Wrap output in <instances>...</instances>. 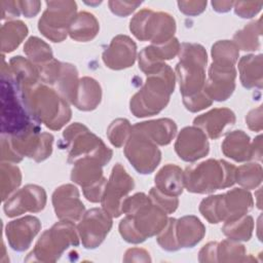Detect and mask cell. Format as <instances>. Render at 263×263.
I'll return each mask as SVG.
<instances>
[{"label":"cell","instance_id":"4","mask_svg":"<svg viewBox=\"0 0 263 263\" xmlns=\"http://www.w3.org/2000/svg\"><path fill=\"white\" fill-rule=\"evenodd\" d=\"M133 187V179L128 177L124 168L118 163L113 168L110 182L106 187V194L103 198V206L106 211L113 217H118L120 215L118 206L121 196L126 194Z\"/></svg>","mask_w":263,"mask_h":263},{"label":"cell","instance_id":"3","mask_svg":"<svg viewBox=\"0 0 263 263\" xmlns=\"http://www.w3.org/2000/svg\"><path fill=\"white\" fill-rule=\"evenodd\" d=\"M45 193L43 188L28 185L15 193L4 203V212L7 217H14L24 212H38L44 208Z\"/></svg>","mask_w":263,"mask_h":263},{"label":"cell","instance_id":"13","mask_svg":"<svg viewBox=\"0 0 263 263\" xmlns=\"http://www.w3.org/2000/svg\"><path fill=\"white\" fill-rule=\"evenodd\" d=\"M22 176L17 166L9 163H1V191L2 200L8 198V195L18 187Z\"/></svg>","mask_w":263,"mask_h":263},{"label":"cell","instance_id":"11","mask_svg":"<svg viewBox=\"0 0 263 263\" xmlns=\"http://www.w3.org/2000/svg\"><path fill=\"white\" fill-rule=\"evenodd\" d=\"M28 29L23 22L13 21L4 24L1 28V49L3 52H10L26 37Z\"/></svg>","mask_w":263,"mask_h":263},{"label":"cell","instance_id":"9","mask_svg":"<svg viewBox=\"0 0 263 263\" xmlns=\"http://www.w3.org/2000/svg\"><path fill=\"white\" fill-rule=\"evenodd\" d=\"M221 122L232 125L234 122L233 113L227 109H216L203 114L198 118H195L194 120L195 124H198L206 129V133L211 138H218L221 134H223L226 125L221 124Z\"/></svg>","mask_w":263,"mask_h":263},{"label":"cell","instance_id":"5","mask_svg":"<svg viewBox=\"0 0 263 263\" xmlns=\"http://www.w3.org/2000/svg\"><path fill=\"white\" fill-rule=\"evenodd\" d=\"M176 151L184 160L192 161L208 153L209 144L201 130L194 127H186L179 135Z\"/></svg>","mask_w":263,"mask_h":263},{"label":"cell","instance_id":"8","mask_svg":"<svg viewBox=\"0 0 263 263\" xmlns=\"http://www.w3.org/2000/svg\"><path fill=\"white\" fill-rule=\"evenodd\" d=\"M136 45L133 40L126 36H121V50H119L117 40L114 38L109 49L104 52L103 57L108 67L113 69H122L130 66L125 59H127L132 64L134 63Z\"/></svg>","mask_w":263,"mask_h":263},{"label":"cell","instance_id":"1","mask_svg":"<svg viewBox=\"0 0 263 263\" xmlns=\"http://www.w3.org/2000/svg\"><path fill=\"white\" fill-rule=\"evenodd\" d=\"M2 64L5 66L3 59ZM1 69V117H2V135L17 137L25 134L35 125L30 120L24 102L22 92L8 67Z\"/></svg>","mask_w":263,"mask_h":263},{"label":"cell","instance_id":"12","mask_svg":"<svg viewBox=\"0 0 263 263\" xmlns=\"http://www.w3.org/2000/svg\"><path fill=\"white\" fill-rule=\"evenodd\" d=\"M79 20L81 21L82 25L79 24V22L75 18L73 23L71 24L70 34L73 39L77 40H88L91 39L98 31V24L93 15L83 12L78 15Z\"/></svg>","mask_w":263,"mask_h":263},{"label":"cell","instance_id":"6","mask_svg":"<svg viewBox=\"0 0 263 263\" xmlns=\"http://www.w3.org/2000/svg\"><path fill=\"white\" fill-rule=\"evenodd\" d=\"M40 228L39 220L35 217H26L12 221L6 226V236L10 247L16 251L29 248L32 238Z\"/></svg>","mask_w":263,"mask_h":263},{"label":"cell","instance_id":"10","mask_svg":"<svg viewBox=\"0 0 263 263\" xmlns=\"http://www.w3.org/2000/svg\"><path fill=\"white\" fill-rule=\"evenodd\" d=\"M155 183L158 189L166 194L178 195L182 192L183 187L182 171L177 166L166 165L155 177Z\"/></svg>","mask_w":263,"mask_h":263},{"label":"cell","instance_id":"7","mask_svg":"<svg viewBox=\"0 0 263 263\" xmlns=\"http://www.w3.org/2000/svg\"><path fill=\"white\" fill-rule=\"evenodd\" d=\"M101 212L99 219L96 222V209L89 211L84 220L79 224V231L81 233L83 245L85 248H96L104 239L106 233L111 228V220L108 216Z\"/></svg>","mask_w":263,"mask_h":263},{"label":"cell","instance_id":"2","mask_svg":"<svg viewBox=\"0 0 263 263\" xmlns=\"http://www.w3.org/2000/svg\"><path fill=\"white\" fill-rule=\"evenodd\" d=\"M224 161H216V160H208L205 162L200 163L198 166L187 168L184 183L191 192L201 193L202 186L203 193L211 192L217 190L219 188H223L233 184V166H229L225 173L219 172L222 167Z\"/></svg>","mask_w":263,"mask_h":263}]
</instances>
